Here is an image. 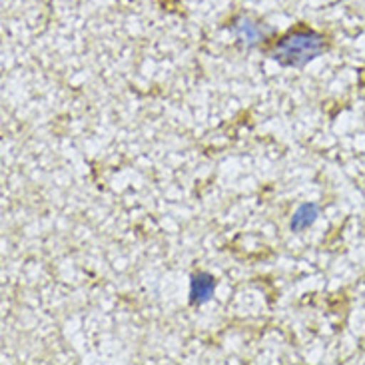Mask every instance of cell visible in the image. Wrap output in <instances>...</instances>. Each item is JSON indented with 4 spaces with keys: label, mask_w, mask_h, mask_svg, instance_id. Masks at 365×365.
<instances>
[{
    "label": "cell",
    "mask_w": 365,
    "mask_h": 365,
    "mask_svg": "<svg viewBox=\"0 0 365 365\" xmlns=\"http://www.w3.org/2000/svg\"><path fill=\"white\" fill-rule=\"evenodd\" d=\"M326 52V38L314 30H297L287 34L272 50V58L282 66L302 68Z\"/></svg>",
    "instance_id": "cell-1"
},
{
    "label": "cell",
    "mask_w": 365,
    "mask_h": 365,
    "mask_svg": "<svg viewBox=\"0 0 365 365\" xmlns=\"http://www.w3.org/2000/svg\"><path fill=\"white\" fill-rule=\"evenodd\" d=\"M232 32L242 44H246L247 48L257 46L269 34V30L264 29L262 24H257L252 19H247V16H237L232 24Z\"/></svg>",
    "instance_id": "cell-2"
},
{
    "label": "cell",
    "mask_w": 365,
    "mask_h": 365,
    "mask_svg": "<svg viewBox=\"0 0 365 365\" xmlns=\"http://www.w3.org/2000/svg\"><path fill=\"white\" fill-rule=\"evenodd\" d=\"M216 292V279L207 272H197L190 279V304L204 306L207 304Z\"/></svg>",
    "instance_id": "cell-3"
},
{
    "label": "cell",
    "mask_w": 365,
    "mask_h": 365,
    "mask_svg": "<svg viewBox=\"0 0 365 365\" xmlns=\"http://www.w3.org/2000/svg\"><path fill=\"white\" fill-rule=\"evenodd\" d=\"M317 217H319V206L314 204V202H307V204H302V206L296 207L292 222H289V227H292V232H304V230L316 224Z\"/></svg>",
    "instance_id": "cell-4"
}]
</instances>
